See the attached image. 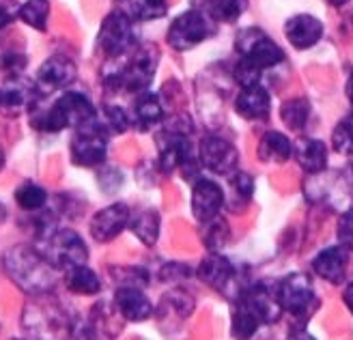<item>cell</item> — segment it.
Returning <instances> with one entry per match:
<instances>
[{
    "instance_id": "obj_1",
    "label": "cell",
    "mask_w": 353,
    "mask_h": 340,
    "mask_svg": "<svg viewBox=\"0 0 353 340\" xmlns=\"http://www.w3.org/2000/svg\"><path fill=\"white\" fill-rule=\"evenodd\" d=\"M3 270L9 280L30 297H48L57 286V267L52 265L37 246L20 243L3 254Z\"/></svg>"
},
{
    "instance_id": "obj_2",
    "label": "cell",
    "mask_w": 353,
    "mask_h": 340,
    "mask_svg": "<svg viewBox=\"0 0 353 340\" xmlns=\"http://www.w3.org/2000/svg\"><path fill=\"white\" fill-rule=\"evenodd\" d=\"M97 117L93 101L84 93L78 91H65L50 108H30V125L34 130L46 134H57L69 128H80Z\"/></svg>"
},
{
    "instance_id": "obj_3",
    "label": "cell",
    "mask_w": 353,
    "mask_h": 340,
    "mask_svg": "<svg viewBox=\"0 0 353 340\" xmlns=\"http://www.w3.org/2000/svg\"><path fill=\"white\" fill-rule=\"evenodd\" d=\"M157 69V50L153 46H145L132 52L128 63H123L112 74H105L103 82L112 91H123L128 93H143L149 88L153 76Z\"/></svg>"
},
{
    "instance_id": "obj_4",
    "label": "cell",
    "mask_w": 353,
    "mask_h": 340,
    "mask_svg": "<svg viewBox=\"0 0 353 340\" xmlns=\"http://www.w3.org/2000/svg\"><path fill=\"white\" fill-rule=\"evenodd\" d=\"M37 248L43 257L61 272L72 270L76 265H84L88 261V248L84 239L72 228H54L50 235L37 239Z\"/></svg>"
},
{
    "instance_id": "obj_5",
    "label": "cell",
    "mask_w": 353,
    "mask_h": 340,
    "mask_svg": "<svg viewBox=\"0 0 353 340\" xmlns=\"http://www.w3.org/2000/svg\"><path fill=\"white\" fill-rule=\"evenodd\" d=\"M108 136L110 134L103 128L99 117L76 128L72 145H69L72 162L82 168H93L103 164L105 155H108Z\"/></svg>"
},
{
    "instance_id": "obj_6",
    "label": "cell",
    "mask_w": 353,
    "mask_h": 340,
    "mask_svg": "<svg viewBox=\"0 0 353 340\" xmlns=\"http://www.w3.org/2000/svg\"><path fill=\"white\" fill-rule=\"evenodd\" d=\"M134 17L123 11H112L101 22L97 43L108 59H121L134 52L136 48V28Z\"/></svg>"
},
{
    "instance_id": "obj_7",
    "label": "cell",
    "mask_w": 353,
    "mask_h": 340,
    "mask_svg": "<svg viewBox=\"0 0 353 340\" xmlns=\"http://www.w3.org/2000/svg\"><path fill=\"white\" fill-rule=\"evenodd\" d=\"M274 295L280 303V308L289 312L291 317L310 314L316 301L314 286L310 278H306L304 274H289L282 280H278L274 286Z\"/></svg>"
},
{
    "instance_id": "obj_8",
    "label": "cell",
    "mask_w": 353,
    "mask_h": 340,
    "mask_svg": "<svg viewBox=\"0 0 353 340\" xmlns=\"http://www.w3.org/2000/svg\"><path fill=\"white\" fill-rule=\"evenodd\" d=\"M235 50L241 54V59H248L261 69H270L282 63L285 54H282L280 46L270 37L268 32L261 28H243L237 32Z\"/></svg>"
},
{
    "instance_id": "obj_9",
    "label": "cell",
    "mask_w": 353,
    "mask_h": 340,
    "mask_svg": "<svg viewBox=\"0 0 353 340\" xmlns=\"http://www.w3.org/2000/svg\"><path fill=\"white\" fill-rule=\"evenodd\" d=\"M209 34H211V24L207 17L196 9H190L172 20L166 32V41L172 50L185 52L201 46Z\"/></svg>"
},
{
    "instance_id": "obj_10",
    "label": "cell",
    "mask_w": 353,
    "mask_h": 340,
    "mask_svg": "<svg viewBox=\"0 0 353 340\" xmlns=\"http://www.w3.org/2000/svg\"><path fill=\"white\" fill-rule=\"evenodd\" d=\"M39 99L37 84L22 76H9L0 86V114L15 119L37 106Z\"/></svg>"
},
{
    "instance_id": "obj_11",
    "label": "cell",
    "mask_w": 353,
    "mask_h": 340,
    "mask_svg": "<svg viewBox=\"0 0 353 340\" xmlns=\"http://www.w3.org/2000/svg\"><path fill=\"white\" fill-rule=\"evenodd\" d=\"M199 159L214 174L231 177L237 170L239 153L231 140L222 136H205L199 145Z\"/></svg>"
},
{
    "instance_id": "obj_12",
    "label": "cell",
    "mask_w": 353,
    "mask_h": 340,
    "mask_svg": "<svg viewBox=\"0 0 353 340\" xmlns=\"http://www.w3.org/2000/svg\"><path fill=\"white\" fill-rule=\"evenodd\" d=\"M76 65L72 59H67L65 54H54L50 57L37 71V78H34V84H37L39 97L52 95L54 91H61V88L69 86L76 80Z\"/></svg>"
},
{
    "instance_id": "obj_13",
    "label": "cell",
    "mask_w": 353,
    "mask_h": 340,
    "mask_svg": "<svg viewBox=\"0 0 353 340\" xmlns=\"http://www.w3.org/2000/svg\"><path fill=\"white\" fill-rule=\"evenodd\" d=\"M132 222V211L125 203H114L97 211L91 220V237L97 243H108L117 239Z\"/></svg>"
},
{
    "instance_id": "obj_14",
    "label": "cell",
    "mask_w": 353,
    "mask_h": 340,
    "mask_svg": "<svg viewBox=\"0 0 353 340\" xmlns=\"http://www.w3.org/2000/svg\"><path fill=\"white\" fill-rule=\"evenodd\" d=\"M224 192L211 179H199L192 190V213L199 222H209L218 218L224 207Z\"/></svg>"
},
{
    "instance_id": "obj_15",
    "label": "cell",
    "mask_w": 353,
    "mask_h": 340,
    "mask_svg": "<svg viewBox=\"0 0 353 340\" xmlns=\"http://www.w3.org/2000/svg\"><path fill=\"white\" fill-rule=\"evenodd\" d=\"M285 34L295 50H308L316 46L323 37V24L310 13L293 15L285 24Z\"/></svg>"
},
{
    "instance_id": "obj_16",
    "label": "cell",
    "mask_w": 353,
    "mask_h": 340,
    "mask_svg": "<svg viewBox=\"0 0 353 340\" xmlns=\"http://www.w3.org/2000/svg\"><path fill=\"white\" fill-rule=\"evenodd\" d=\"M114 308L123 319L132 321V323L147 321L153 314L151 301L140 291V286H119L114 295Z\"/></svg>"
},
{
    "instance_id": "obj_17",
    "label": "cell",
    "mask_w": 353,
    "mask_h": 340,
    "mask_svg": "<svg viewBox=\"0 0 353 340\" xmlns=\"http://www.w3.org/2000/svg\"><path fill=\"white\" fill-rule=\"evenodd\" d=\"M347 252L349 250H345L343 246H332L321 250L312 261L314 274L330 284H341L347 276Z\"/></svg>"
},
{
    "instance_id": "obj_18",
    "label": "cell",
    "mask_w": 353,
    "mask_h": 340,
    "mask_svg": "<svg viewBox=\"0 0 353 340\" xmlns=\"http://www.w3.org/2000/svg\"><path fill=\"white\" fill-rule=\"evenodd\" d=\"M199 278L209 284L211 289L228 293V284H233L235 280V270L228 259L220 257L218 252H211L199 265Z\"/></svg>"
},
{
    "instance_id": "obj_19",
    "label": "cell",
    "mask_w": 353,
    "mask_h": 340,
    "mask_svg": "<svg viewBox=\"0 0 353 340\" xmlns=\"http://www.w3.org/2000/svg\"><path fill=\"white\" fill-rule=\"evenodd\" d=\"M235 110L245 121H261L270 114V93L261 84L241 88L235 99Z\"/></svg>"
},
{
    "instance_id": "obj_20",
    "label": "cell",
    "mask_w": 353,
    "mask_h": 340,
    "mask_svg": "<svg viewBox=\"0 0 353 340\" xmlns=\"http://www.w3.org/2000/svg\"><path fill=\"white\" fill-rule=\"evenodd\" d=\"M293 155L308 174H321L327 166V147L321 140L302 138L297 147H293Z\"/></svg>"
},
{
    "instance_id": "obj_21",
    "label": "cell",
    "mask_w": 353,
    "mask_h": 340,
    "mask_svg": "<svg viewBox=\"0 0 353 340\" xmlns=\"http://www.w3.org/2000/svg\"><path fill=\"white\" fill-rule=\"evenodd\" d=\"M259 157L261 162H274L285 164L289 157H293V145L291 140L282 132H268L259 140Z\"/></svg>"
},
{
    "instance_id": "obj_22",
    "label": "cell",
    "mask_w": 353,
    "mask_h": 340,
    "mask_svg": "<svg viewBox=\"0 0 353 340\" xmlns=\"http://www.w3.org/2000/svg\"><path fill=\"white\" fill-rule=\"evenodd\" d=\"M65 286L74 295H97L101 291V280L91 267L76 265L65 272Z\"/></svg>"
},
{
    "instance_id": "obj_23",
    "label": "cell",
    "mask_w": 353,
    "mask_h": 340,
    "mask_svg": "<svg viewBox=\"0 0 353 340\" xmlns=\"http://www.w3.org/2000/svg\"><path fill=\"white\" fill-rule=\"evenodd\" d=\"M134 119L140 125V130H149L153 125L162 123L164 119V110H162V101L155 93L143 91L134 103Z\"/></svg>"
},
{
    "instance_id": "obj_24",
    "label": "cell",
    "mask_w": 353,
    "mask_h": 340,
    "mask_svg": "<svg viewBox=\"0 0 353 340\" xmlns=\"http://www.w3.org/2000/svg\"><path fill=\"white\" fill-rule=\"evenodd\" d=\"M265 323L261 319V314L250 306L248 301H243L241 297H237L235 303V312H233V334L237 338H250L256 334V330Z\"/></svg>"
},
{
    "instance_id": "obj_25",
    "label": "cell",
    "mask_w": 353,
    "mask_h": 340,
    "mask_svg": "<svg viewBox=\"0 0 353 340\" xmlns=\"http://www.w3.org/2000/svg\"><path fill=\"white\" fill-rule=\"evenodd\" d=\"M130 228L140 241L151 248L157 243V237H160V213L153 209L140 211L138 216H132Z\"/></svg>"
},
{
    "instance_id": "obj_26",
    "label": "cell",
    "mask_w": 353,
    "mask_h": 340,
    "mask_svg": "<svg viewBox=\"0 0 353 340\" xmlns=\"http://www.w3.org/2000/svg\"><path fill=\"white\" fill-rule=\"evenodd\" d=\"M15 203L20 209H24L26 213H32V211H39L48 205V192L32 183V181H24L20 188L15 190Z\"/></svg>"
},
{
    "instance_id": "obj_27",
    "label": "cell",
    "mask_w": 353,
    "mask_h": 340,
    "mask_svg": "<svg viewBox=\"0 0 353 340\" xmlns=\"http://www.w3.org/2000/svg\"><path fill=\"white\" fill-rule=\"evenodd\" d=\"M280 117L282 121L287 123V128L291 130H302L308 117H310V103L308 99L304 97H293L289 101L282 103V108H280Z\"/></svg>"
},
{
    "instance_id": "obj_28",
    "label": "cell",
    "mask_w": 353,
    "mask_h": 340,
    "mask_svg": "<svg viewBox=\"0 0 353 340\" xmlns=\"http://www.w3.org/2000/svg\"><path fill=\"white\" fill-rule=\"evenodd\" d=\"M50 17V0H28L20 5V20L34 30H46Z\"/></svg>"
},
{
    "instance_id": "obj_29",
    "label": "cell",
    "mask_w": 353,
    "mask_h": 340,
    "mask_svg": "<svg viewBox=\"0 0 353 340\" xmlns=\"http://www.w3.org/2000/svg\"><path fill=\"white\" fill-rule=\"evenodd\" d=\"M130 15L140 22H153L160 20L168 11V0H128Z\"/></svg>"
},
{
    "instance_id": "obj_30",
    "label": "cell",
    "mask_w": 353,
    "mask_h": 340,
    "mask_svg": "<svg viewBox=\"0 0 353 340\" xmlns=\"http://www.w3.org/2000/svg\"><path fill=\"white\" fill-rule=\"evenodd\" d=\"M332 145L341 155H353V112L339 121L332 132Z\"/></svg>"
},
{
    "instance_id": "obj_31",
    "label": "cell",
    "mask_w": 353,
    "mask_h": 340,
    "mask_svg": "<svg viewBox=\"0 0 353 340\" xmlns=\"http://www.w3.org/2000/svg\"><path fill=\"white\" fill-rule=\"evenodd\" d=\"M99 121L103 123V128L108 130V134H123L130 130V114L119 108V106H105V108L101 110V114L97 112Z\"/></svg>"
},
{
    "instance_id": "obj_32",
    "label": "cell",
    "mask_w": 353,
    "mask_h": 340,
    "mask_svg": "<svg viewBox=\"0 0 353 340\" xmlns=\"http://www.w3.org/2000/svg\"><path fill=\"white\" fill-rule=\"evenodd\" d=\"M248 9V0H211V13L220 22H237Z\"/></svg>"
},
{
    "instance_id": "obj_33",
    "label": "cell",
    "mask_w": 353,
    "mask_h": 340,
    "mask_svg": "<svg viewBox=\"0 0 353 340\" xmlns=\"http://www.w3.org/2000/svg\"><path fill=\"white\" fill-rule=\"evenodd\" d=\"M205 224V230H203V239L207 243V248L211 252H218V250L226 243L228 239V226L224 220H209V222H203Z\"/></svg>"
},
{
    "instance_id": "obj_34",
    "label": "cell",
    "mask_w": 353,
    "mask_h": 340,
    "mask_svg": "<svg viewBox=\"0 0 353 340\" xmlns=\"http://www.w3.org/2000/svg\"><path fill=\"white\" fill-rule=\"evenodd\" d=\"M261 76H263V69L256 67L254 63H250L248 59H241L235 65V82L241 88H248L254 84H261Z\"/></svg>"
},
{
    "instance_id": "obj_35",
    "label": "cell",
    "mask_w": 353,
    "mask_h": 340,
    "mask_svg": "<svg viewBox=\"0 0 353 340\" xmlns=\"http://www.w3.org/2000/svg\"><path fill=\"white\" fill-rule=\"evenodd\" d=\"M231 188H233L237 199H241V203H248L252 199V192H254V179L248 172L235 170L231 174Z\"/></svg>"
},
{
    "instance_id": "obj_36",
    "label": "cell",
    "mask_w": 353,
    "mask_h": 340,
    "mask_svg": "<svg viewBox=\"0 0 353 340\" xmlns=\"http://www.w3.org/2000/svg\"><path fill=\"white\" fill-rule=\"evenodd\" d=\"M26 67V57L24 52H15V50H5L0 52V69L9 76H20V71Z\"/></svg>"
},
{
    "instance_id": "obj_37",
    "label": "cell",
    "mask_w": 353,
    "mask_h": 340,
    "mask_svg": "<svg viewBox=\"0 0 353 340\" xmlns=\"http://www.w3.org/2000/svg\"><path fill=\"white\" fill-rule=\"evenodd\" d=\"M336 239H339V246H343L345 250H353V209H347L339 218Z\"/></svg>"
},
{
    "instance_id": "obj_38",
    "label": "cell",
    "mask_w": 353,
    "mask_h": 340,
    "mask_svg": "<svg viewBox=\"0 0 353 340\" xmlns=\"http://www.w3.org/2000/svg\"><path fill=\"white\" fill-rule=\"evenodd\" d=\"M15 17H20V3L17 0H0V30L13 24Z\"/></svg>"
},
{
    "instance_id": "obj_39",
    "label": "cell",
    "mask_w": 353,
    "mask_h": 340,
    "mask_svg": "<svg viewBox=\"0 0 353 340\" xmlns=\"http://www.w3.org/2000/svg\"><path fill=\"white\" fill-rule=\"evenodd\" d=\"M343 299H345V306L351 310V314H353V282L347 286L345 289V293H343Z\"/></svg>"
},
{
    "instance_id": "obj_40",
    "label": "cell",
    "mask_w": 353,
    "mask_h": 340,
    "mask_svg": "<svg viewBox=\"0 0 353 340\" xmlns=\"http://www.w3.org/2000/svg\"><path fill=\"white\" fill-rule=\"evenodd\" d=\"M347 99L351 103V108H353V71H351V76L347 80Z\"/></svg>"
},
{
    "instance_id": "obj_41",
    "label": "cell",
    "mask_w": 353,
    "mask_h": 340,
    "mask_svg": "<svg viewBox=\"0 0 353 340\" xmlns=\"http://www.w3.org/2000/svg\"><path fill=\"white\" fill-rule=\"evenodd\" d=\"M347 190H349V196H351V201H353V164L347 172Z\"/></svg>"
},
{
    "instance_id": "obj_42",
    "label": "cell",
    "mask_w": 353,
    "mask_h": 340,
    "mask_svg": "<svg viewBox=\"0 0 353 340\" xmlns=\"http://www.w3.org/2000/svg\"><path fill=\"white\" fill-rule=\"evenodd\" d=\"M325 3H327L330 7H336V9H339V7L347 5V3H349V0H325Z\"/></svg>"
},
{
    "instance_id": "obj_43",
    "label": "cell",
    "mask_w": 353,
    "mask_h": 340,
    "mask_svg": "<svg viewBox=\"0 0 353 340\" xmlns=\"http://www.w3.org/2000/svg\"><path fill=\"white\" fill-rule=\"evenodd\" d=\"M5 220H7V207L0 203V224H3Z\"/></svg>"
},
{
    "instance_id": "obj_44",
    "label": "cell",
    "mask_w": 353,
    "mask_h": 340,
    "mask_svg": "<svg viewBox=\"0 0 353 340\" xmlns=\"http://www.w3.org/2000/svg\"><path fill=\"white\" fill-rule=\"evenodd\" d=\"M5 168V151H3V147H0V170Z\"/></svg>"
}]
</instances>
